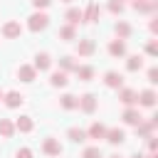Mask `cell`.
Masks as SVG:
<instances>
[{"instance_id":"22","label":"cell","mask_w":158,"mask_h":158,"mask_svg":"<svg viewBox=\"0 0 158 158\" xmlns=\"http://www.w3.org/2000/svg\"><path fill=\"white\" fill-rule=\"evenodd\" d=\"M79 22H81V10H79V7H69V10H67V25L74 27V25H79Z\"/></svg>"},{"instance_id":"20","label":"cell","mask_w":158,"mask_h":158,"mask_svg":"<svg viewBox=\"0 0 158 158\" xmlns=\"http://www.w3.org/2000/svg\"><path fill=\"white\" fill-rule=\"evenodd\" d=\"M12 133H15V123L10 118H0V136L2 138H12Z\"/></svg>"},{"instance_id":"3","label":"cell","mask_w":158,"mask_h":158,"mask_svg":"<svg viewBox=\"0 0 158 158\" xmlns=\"http://www.w3.org/2000/svg\"><path fill=\"white\" fill-rule=\"evenodd\" d=\"M2 35H5L7 40H17V37L22 35V27H20V22H15V20L5 22V25H2Z\"/></svg>"},{"instance_id":"34","label":"cell","mask_w":158,"mask_h":158,"mask_svg":"<svg viewBox=\"0 0 158 158\" xmlns=\"http://www.w3.org/2000/svg\"><path fill=\"white\" fill-rule=\"evenodd\" d=\"M15 158H32V151H30V148H20V151L15 153Z\"/></svg>"},{"instance_id":"27","label":"cell","mask_w":158,"mask_h":158,"mask_svg":"<svg viewBox=\"0 0 158 158\" xmlns=\"http://www.w3.org/2000/svg\"><path fill=\"white\" fill-rule=\"evenodd\" d=\"M116 35H118V40L131 37V25L128 22H116Z\"/></svg>"},{"instance_id":"16","label":"cell","mask_w":158,"mask_h":158,"mask_svg":"<svg viewBox=\"0 0 158 158\" xmlns=\"http://www.w3.org/2000/svg\"><path fill=\"white\" fill-rule=\"evenodd\" d=\"M49 64H52V57L47 54V52H42V54H37L35 57V69H40V72H44V69H49Z\"/></svg>"},{"instance_id":"9","label":"cell","mask_w":158,"mask_h":158,"mask_svg":"<svg viewBox=\"0 0 158 158\" xmlns=\"http://www.w3.org/2000/svg\"><path fill=\"white\" fill-rule=\"evenodd\" d=\"M104 84H106V86H111V89H121L123 77H121L118 72H106V74H104Z\"/></svg>"},{"instance_id":"6","label":"cell","mask_w":158,"mask_h":158,"mask_svg":"<svg viewBox=\"0 0 158 158\" xmlns=\"http://www.w3.org/2000/svg\"><path fill=\"white\" fill-rule=\"evenodd\" d=\"M156 126H158V116H153L151 121H141V123L136 126V133H138V136H146V138H148V136H151V131H153Z\"/></svg>"},{"instance_id":"8","label":"cell","mask_w":158,"mask_h":158,"mask_svg":"<svg viewBox=\"0 0 158 158\" xmlns=\"http://www.w3.org/2000/svg\"><path fill=\"white\" fill-rule=\"evenodd\" d=\"M131 5L138 12H156V7H158L156 0H131Z\"/></svg>"},{"instance_id":"2","label":"cell","mask_w":158,"mask_h":158,"mask_svg":"<svg viewBox=\"0 0 158 158\" xmlns=\"http://www.w3.org/2000/svg\"><path fill=\"white\" fill-rule=\"evenodd\" d=\"M99 15H101V7L96 2H89V7L81 12V22H99Z\"/></svg>"},{"instance_id":"37","label":"cell","mask_w":158,"mask_h":158,"mask_svg":"<svg viewBox=\"0 0 158 158\" xmlns=\"http://www.w3.org/2000/svg\"><path fill=\"white\" fill-rule=\"evenodd\" d=\"M109 158H121V156H109Z\"/></svg>"},{"instance_id":"38","label":"cell","mask_w":158,"mask_h":158,"mask_svg":"<svg viewBox=\"0 0 158 158\" xmlns=\"http://www.w3.org/2000/svg\"><path fill=\"white\" fill-rule=\"evenodd\" d=\"M2 96H5V94H2V91H0V101H2Z\"/></svg>"},{"instance_id":"24","label":"cell","mask_w":158,"mask_h":158,"mask_svg":"<svg viewBox=\"0 0 158 158\" xmlns=\"http://www.w3.org/2000/svg\"><path fill=\"white\" fill-rule=\"evenodd\" d=\"M141 67H143V57H141V54L128 57V62H126V69H128V72H138Z\"/></svg>"},{"instance_id":"26","label":"cell","mask_w":158,"mask_h":158,"mask_svg":"<svg viewBox=\"0 0 158 158\" xmlns=\"http://www.w3.org/2000/svg\"><path fill=\"white\" fill-rule=\"evenodd\" d=\"M67 136H69V141H74V143H84V141H86V131H81V128H69Z\"/></svg>"},{"instance_id":"33","label":"cell","mask_w":158,"mask_h":158,"mask_svg":"<svg viewBox=\"0 0 158 158\" xmlns=\"http://www.w3.org/2000/svg\"><path fill=\"white\" fill-rule=\"evenodd\" d=\"M148 81H151V84H158V69H156V67L148 69Z\"/></svg>"},{"instance_id":"35","label":"cell","mask_w":158,"mask_h":158,"mask_svg":"<svg viewBox=\"0 0 158 158\" xmlns=\"http://www.w3.org/2000/svg\"><path fill=\"white\" fill-rule=\"evenodd\" d=\"M49 2H52V0H32V5H35L37 10H44V7L49 5Z\"/></svg>"},{"instance_id":"7","label":"cell","mask_w":158,"mask_h":158,"mask_svg":"<svg viewBox=\"0 0 158 158\" xmlns=\"http://www.w3.org/2000/svg\"><path fill=\"white\" fill-rule=\"evenodd\" d=\"M42 151H44L47 156H59V153H62V146H59L57 138H44V141H42Z\"/></svg>"},{"instance_id":"10","label":"cell","mask_w":158,"mask_h":158,"mask_svg":"<svg viewBox=\"0 0 158 158\" xmlns=\"http://www.w3.org/2000/svg\"><path fill=\"white\" fill-rule=\"evenodd\" d=\"M94 49H96L94 40H79V44H77V52H79L81 57H91V54H94Z\"/></svg>"},{"instance_id":"28","label":"cell","mask_w":158,"mask_h":158,"mask_svg":"<svg viewBox=\"0 0 158 158\" xmlns=\"http://www.w3.org/2000/svg\"><path fill=\"white\" fill-rule=\"evenodd\" d=\"M59 37H62L64 42H69V40L77 37V30H74L72 25H64V27H59Z\"/></svg>"},{"instance_id":"17","label":"cell","mask_w":158,"mask_h":158,"mask_svg":"<svg viewBox=\"0 0 158 158\" xmlns=\"http://www.w3.org/2000/svg\"><path fill=\"white\" fill-rule=\"evenodd\" d=\"M2 101H5L10 109H17V106L22 104V94H20V91H7V94L2 96Z\"/></svg>"},{"instance_id":"36","label":"cell","mask_w":158,"mask_h":158,"mask_svg":"<svg viewBox=\"0 0 158 158\" xmlns=\"http://www.w3.org/2000/svg\"><path fill=\"white\" fill-rule=\"evenodd\" d=\"M148 148H151V153L158 148V138H156V136H148Z\"/></svg>"},{"instance_id":"31","label":"cell","mask_w":158,"mask_h":158,"mask_svg":"<svg viewBox=\"0 0 158 158\" xmlns=\"http://www.w3.org/2000/svg\"><path fill=\"white\" fill-rule=\"evenodd\" d=\"M109 10H111L114 15H121V12H123V0H111V2H109Z\"/></svg>"},{"instance_id":"30","label":"cell","mask_w":158,"mask_h":158,"mask_svg":"<svg viewBox=\"0 0 158 158\" xmlns=\"http://www.w3.org/2000/svg\"><path fill=\"white\" fill-rule=\"evenodd\" d=\"M59 67H62V72H69V69H77V64L72 62V57H62V59H59Z\"/></svg>"},{"instance_id":"1","label":"cell","mask_w":158,"mask_h":158,"mask_svg":"<svg viewBox=\"0 0 158 158\" xmlns=\"http://www.w3.org/2000/svg\"><path fill=\"white\" fill-rule=\"evenodd\" d=\"M47 25H49V17H47L44 12H32V15L27 17V27H30L32 32H42Z\"/></svg>"},{"instance_id":"32","label":"cell","mask_w":158,"mask_h":158,"mask_svg":"<svg viewBox=\"0 0 158 158\" xmlns=\"http://www.w3.org/2000/svg\"><path fill=\"white\" fill-rule=\"evenodd\" d=\"M146 52H148V54H151V57H156V54H158V44H156V42H153V40H151V42H148V44H146Z\"/></svg>"},{"instance_id":"13","label":"cell","mask_w":158,"mask_h":158,"mask_svg":"<svg viewBox=\"0 0 158 158\" xmlns=\"http://www.w3.org/2000/svg\"><path fill=\"white\" fill-rule=\"evenodd\" d=\"M138 104H141V106H146V109L156 106V91H153V89L141 91V94H138Z\"/></svg>"},{"instance_id":"39","label":"cell","mask_w":158,"mask_h":158,"mask_svg":"<svg viewBox=\"0 0 158 158\" xmlns=\"http://www.w3.org/2000/svg\"><path fill=\"white\" fill-rule=\"evenodd\" d=\"M62 2H72V0H62Z\"/></svg>"},{"instance_id":"5","label":"cell","mask_w":158,"mask_h":158,"mask_svg":"<svg viewBox=\"0 0 158 158\" xmlns=\"http://www.w3.org/2000/svg\"><path fill=\"white\" fill-rule=\"evenodd\" d=\"M121 118H123L128 126H138V123L143 121V116H141V114H138V109H133V106H128V109L123 111V116H121Z\"/></svg>"},{"instance_id":"19","label":"cell","mask_w":158,"mask_h":158,"mask_svg":"<svg viewBox=\"0 0 158 158\" xmlns=\"http://www.w3.org/2000/svg\"><path fill=\"white\" fill-rule=\"evenodd\" d=\"M104 136H106V126H104V123H99V121H96V123H91V126H89V131H86V138H104Z\"/></svg>"},{"instance_id":"14","label":"cell","mask_w":158,"mask_h":158,"mask_svg":"<svg viewBox=\"0 0 158 158\" xmlns=\"http://www.w3.org/2000/svg\"><path fill=\"white\" fill-rule=\"evenodd\" d=\"M109 143H123V138H126V133H123V128H106V136H104Z\"/></svg>"},{"instance_id":"11","label":"cell","mask_w":158,"mask_h":158,"mask_svg":"<svg viewBox=\"0 0 158 158\" xmlns=\"http://www.w3.org/2000/svg\"><path fill=\"white\" fill-rule=\"evenodd\" d=\"M17 77H20L22 81H27V84H30V81H35V77H37V69H35V67H30V64H22V67L17 69Z\"/></svg>"},{"instance_id":"25","label":"cell","mask_w":158,"mask_h":158,"mask_svg":"<svg viewBox=\"0 0 158 158\" xmlns=\"http://www.w3.org/2000/svg\"><path fill=\"white\" fill-rule=\"evenodd\" d=\"M67 81H69V79H67V72H54V74L49 77V84H52V86H67Z\"/></svg>"},{"instance_id":"12","label":"cell","mask_w":158,"mask_h":158,"mask_svg":"<svg viewBox=\"0 0 158 158\" xmlns=\"http://www.w3.org/2000/svg\"><path fill=\"white\" fill-rule=\"evenodd\" d=\"M118 101L126 104V106H133V104L138 101V94H136L133 89H121V91H118Z\"/></svg>"},{"instance_id":"4","label":"cell","mask_w":158,"mask_h":158,"mask_svg":"<svg viewBox=\"0 0 158 158\" xmlns=\"http://www.w3.org/2000/svg\"><path fill=\"white\" fill-rule=\"evenodd\" d=\"M79 109H81L84 114H94V111H96V96H94V94L79 96Z\"/></svg>"},{"instance_id":"21","label":"cell","mask_w":158,"mask_h":158,"mask_svg":"<svg viewBox=\"0 0 158 158\" xmlns=\"http://www.w3.org/2000/svg\"><path fill=\"white\" fill-rule=\"evenodd\" d=\"M74 72H77L79 81H91V79H94V67H86V64H84V67H77Z\"/></svg>"},{"instance_id":"29","label":"cell","mask_w":158,"mask_h":158,"mask_svg":"<svg viewBox=\"0 0 158 158\" xmlns=\"http://www.w3.org/2000/svg\"><path fill=\"white\" fill-rule=\"evenodd\" d=\"M81 158H101V151H99V146H89V148H84Z\"/></svg>"},{"instance_id":"15","label":"cell","mask_w":158,"mask_h":158,"mask_svg":"<svg viewBox=\"0 0 158 158\" xmlns=\"http://www.w3.org/2000/svg\"><path fill=\"white\" fill-rule=\"evenodd\" d=\"M109 54H111V57H123V54H126V42H123V40H114V42L109 44Z\"/></svg>"},{"instance_id":"18","label":"cell","mask_w":158,"mask_h":158,"mask_svg":"<svg viewBox=\"0 0 158 158\" xmlns=\"http://www.w3.org/2000/svg\"><path fill=\"white\" fill-rule=\"evenodd\" d=\"M35 128V123H32V118L30 116H20L17 121H15V131H22V133H30Z\"/></svg>"},{"instance_id":"23","label":"cell","mask_w":158,"mask_h":158,"mask_svg":"<svg viewBox=\"0 0 158 158\" xmlns=\"http://www.w3.org/2000/svg\"><path fill=\"white\" fill-rule=\"evenodd\" d=\"M59 104H62V109H79V99L74 94H64L59 99Z\"/></svg>"}]
</instances>
